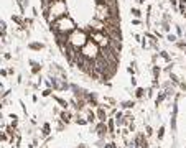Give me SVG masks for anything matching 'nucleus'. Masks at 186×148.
Masks as SVG:
<instances>
[{
  "mask_svg": "<svg viewBox=\"0 0 186 148\" xmlns=\"http://www.w3.org/2000/svg\"><path fill=\"white\" fill-rule=\"evenodd\" d=\"M41 12L69 66L109 86L122 54L119 0H41Z\"/></svg>",
  "mask_w": 186,
  "mask_h": 148,
  "instance_id": "obj_1",
  "label": "nucleus"
}]
</instances>
